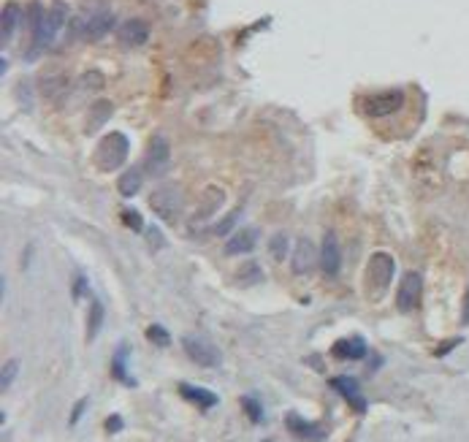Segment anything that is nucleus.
I'll list each match as a JSON object with an SVG mask.
<instances>
[{
	"mask_svg": "<svg viewBox=\"0 0 469 442\" xmlns=\"http://www.w3.org/2000/svg\"><path fill=\"white\" fill-rule=\"evenodd\" d=\"M268 247H271V255H274L277 261H282V258L288 255V236H285V233H274L271 241H268Z\"/></svg>",
	"mask_w": 469,
	"mask_h": 442,
	"instance_id": "27",
	"label": "nucleus"
},
{
	"mask_svg": "<svg viewBox=\"0 0 469 442\" xmlns=\"http://www.w3.org/2000/svg\"><path fill=\"white\" fill-rule=\"evenodd\" d=\"M182 348H185L190 361L198 363V366L215 369V366L223 363V353H220L209 339H203V336H196V334L185 336V339H182Z\"/></svg>",
	"mask_w": 469,
	"mask_h": 442,
	"instance_id": "3",
	"label": "nucleus"
},
{
	"mask_svg": "<svg viewBox=\"0 0 469 442\" xmlns=\"http://www.w3.org/2000/svg\"><path fill=\"white\" fill-rule=\"evenodd\" d=\"M236 220H239V209H233L228 217H223V220L217 223V226H215V236H228L231 228L236 226Z\"/></svg>",
	"mask_w": 469,
	"mask_h": 442,
	"instance_id": "28",
	"label": "nucleus"
},
{
	"mask_svg": "<svg viewBox=\"0 0 469 442\" xmlns=\"http://www.w3.org/2000/svg\"><path fill=\"white\" fill-rule=\"evenodd\" d=\"M366 339L363 336H345V339H339L334 342V348H331V356L339 358V361H361L366 358Z\"/></svg>",
	"mask_w": 469,
	"mask_h": 442,
	"instance_id": "12",
	"label": "nucleus"
},
{
	"mask_svg": "<svg viewBox=\"0 0 469 442\" xmlns=\"http://www.w3.org/2000/svg\"><path fill=\"white\" fill-rule=\"evenodd\" d=\"M393 274H396V261L388 253H375L366 266V293L372 298H380L390 288Z\"/></svg>",
	"mask_w": 469,
	"mask_h": 442,
	"instance_id": "1",
	"label": "nucleus"
},
{
	"mask_svg": "<svg viewBox=\"0 0 469 442\" xmlns=\"http://www.w3.org/2000/svg\"><path fill=\"white\" fill-rule=\"evenodd\" d=\"M109 117H111V104H109V101H98V104H93V109H90V122H87V131L95 134L104 122H109Z\"/></svg>",
	"mask_w": 469,
	"mask_h": 442,
	"instance_id": "19",
	"label": "nucleus"
},
{
	"mask_svg": "<svg viewBox=\"0 0 469 442\" xmlns=\"http://www.w3.org/2000/svg\"><path fill=\"white\" fill-rule=\"evenodd\" d=\"M255 241H258V231H255V228H241V231H236V233L226 241V255L253 253Z\"/></svg>",
	"mask_w": 469,
	"mask_h": 442,
	"instance_id": "14",
	"label": "nucleus"
},
{
	"mask_svg": "<svg viewBox=\"0 0 469 442\" xmlns=\"http://www.w3.org/2000/svg\"><path fill=\"white\" fill-rule=\"evenodd\" d=\"M149 209L161 217V220H174L176 212L182 209V193H179L174 185L158 188L149 196Z\"/></svg>",
	"mask_w": 469,
	"mask_h": 442,
	"instance_id": "5",
	"label": "nucleus"
},
{
	"mask_svg": "<svg viewBox=\"0 0 469 442\" xmlns=\"http://www.w3.org/2000/svg\"><path fill=\"white\" fill-rule=\"evenodd\" d=\"M147 339L152 345H158V348H168L171 345V334L166 331V326H158V323H152L147 328Z\"/></svg>",
	"mask_w": 469,
	"mask_h": 442,
	"instance_id": "23",
	"label": "nucleus"
},
{
	"mask_svg": "<svg viewBox=\"0 0 469 442\" xmlns=\"http://www.w3.org/2000/svg\"><path fill=\"white\" fill-rule=\"evenodd\" d=\"M128 356H131V348H128V345H120V348L114 350V358H111V375L117 377L122 386L133 388L136 380L128 375Z\"/></svg>",
	"mask_w": 469,
	"mask_h": 442,
	"instance_id": "17",
	"label": "nucleus"
},
{
	"mask_svg": "<svg viewBox=\"0 0 469 442\" xmlns=\"http://www.w3.org/2000/svg\"><path fill=\"white\" fill-rule=\"evenodd\" d=\"M285 426L291 434H296L298 440H309V442H323L326 440V426L321 423H309L298 413H288L285 416Z\"/></svg>",
	"mask_w": 469,
	"mask_h": 442,
	"instance_id": "10",
	"label": "nucleus"
},
{
	"mask_svg": "<svg viewBox=\"0 0 469 442\" xmlns=\"http://www.w3.org/2000/svg\"><path fill=\"white\" fill-rule=\"evenodd\" d=\"M321 268L326 277H336L339 268H342V253H339V239H336L334 231H328L323 236V247H321Z\"/></svg>",
	"mask_w": 469,
	"mask_h": 442,
	"instance_id": "9",
	"label": "nucleus"
},
{
	"mask_svg": "<svg viewBox=\"0 0 469 442\" xmlns=\"http://www.w3.org/2000/svg\"><path fill=\"white\" fill-rule=\"evenodd\" d=\"M104 426H106L109 434H117V431L125 429V421H122V416H109V418H106V423H104Z\"/></svg>",
	"mask_w": 469,
	"mask_h": 442,
	"instance_id": "30",
	"label": "nucleus"
},
{
	"mask_svg": "<svg viewBox=\"0 0 469 442\" xmlns=\"http://www.w3.org/2000/svg\"><path fill=\"white\" fill-rule=\"evenodd\" d=\"M63 22H66V9H63L60 3H57L54 9H49V11L36 14V16H33V33H36V44H39V46H46V44L57 36V30L63 27Z\"/></svg>",
	"mask_w": 469,
	"mask_h": 442,
	"instance_id": "4",
	"label": "nucleus"
},
{
	"mask_svg": "<svg viewBox=\"0 0 469 442\" xmlns=\"http://www.w3.org/2000/svg\"><path fill=\"white\" fill-rule=\"evenodd\" d=\"M149 36V27L147 22H141V19H131V22H125L120 27V41L125 46H141Z\"/></svg>",
	"mask_w": 469,
	"mask_h": 442,
	"instance_id": "16",
	"label": "nucleus"
},
{
	"mask_svg": "<svg viewBox=\"0 0 469 442\" xmlns=\"http://www.w3.org/2000/svg\"><path fill=\"white\" fill-rule=\"evenodd\" d=\"M16 375H19V361L16 358H11V361L3 363V372H0V388L9 391L14 386V380H16Z\"/></svg>",
	"mask_w": 469,
	"mask_h": 442,
	"instance_id": "24",
	"label": "nucleus"
},
{
	"mask_svg": "<svg viewBox=\"0 0 469 442\" xmlns=\"http://www.w3.org/2000/svg\"><path fill=\"white\" fill-rule=\"evenodd\" d=\"M464 323H469V293H467V312H464Z\"/></svg>",
	"mask_w": 469,
	"mask_h": 442,
	"instance_id": "36",
	"label": "nucleus"
},
{
	"mask_svg": "<svg viewBox=\"0 0 469 442\" xmlns=\"http://www.w3.org/2000/svg\"><path fill=\"white\" fill-rule=\"evenodd\" d=\"M261 280H263V274H261V266H258V263H247V266L239 268L241 285H258Z\"/></svg>",
	"mask_w": 469,
	"mask_h": 442,
	"instance_id": "26",
	"label": "nucleus"
},
{
	"mask_svg": "<svg viewBox=\"0 0 469 442\" xmlns=\"http://www.w3.org/2000/svg\"><path fill=\"white\" fill-rule=\"evenodd\" d=\"M41 90H44V93H46V95H52V98H54V95H60V93H63V81H60V79H54V76H52V81H49V76H46V81L41 84Z\"/></svg>",
	"mask_w": 469,
	"mask_h": 442,
	"instance_id": "29",
	"label": "nucleus"
},
{
	"mask_svg": "<svg viewBox=\"0 0 469 442\" xmlns=\"http://www.w3.org/2000/svg\"><path fill=\"white\" fill-rule=\"evenodd\" d=\"M147 169L149 171H158V169H166V163H168V144H166V139H152V144L147 149Z\"/></svg>",
	"mask_w": 469,
	"mask_h": 442,
	"instance_id": "18",
	"label": "nucleus"
},
{
	"mask_svg": "<svg viewBox=\"0 0 469 442\" xmlns=\"http://www.w3.org/2000/svg\"><path fill=\"white\" fill-rule=\"evenodd\" d=\"M226 201V193L220 188H206L203 190V201L198 204V212L193 215V223H198V220H206V217H212L223 206Z\"/></svg>",
	"mask_w": 469,
	"mask_h": 442,
	"instance_id": "15",
	"label": "nucleus"
},
{
	"mask_svg": "<svg viewBox=\"0 0 469 442\" xmlns=\"http://www.w3.org/2000/svg\"><path fill=\"white\" fill-rule=\"evenodd\" d=\"M16 16H19V9H16V6H6V9H3V41L11 39L14 27H16Z\"/></svg>",
	"mask_w": 469,
	"mask_h": 442,
	"instance_id": "25",
	"label": "nucleus"
},
{
	"mask_svg": "<svg viewBox=\"0 0 469 442\" xmlns=\"http://www.w3.org/2000/svg\"><path fill=\"white\" fill-rule=\"evenodd\" d=\"M147 239L152 247H163L166 239H163V233H158V228H147Z\"/></svg>",
	"mask_w": 469,
	"mask_h": 442,
	"instance_id": "35",
	"label": "nucleus"
},
{
	"mask_svg": "<svg viewBox=\"0 0 469 442\" xmlns=\"http://www.w3.org/2000/svg\"><path fill=\"white\" fill-rule=\"evenodd\" d=\"M456 345H461V336H453V339H445L443 345H440V348L434 350V356H448V353H450V350L456 348Z\"/></svg>",
	"mask_w": 469,
	"mask_h": 442,
	"instance_id": "33",
	"label": "nucleus"
},
{
	"mask_svg": "<svg viewBox=\"0 0 469 442\" xmlns=\"http://www.w3.org/2000/svg\"><path fill=\"white\" fill-rule=\"evenodd\" d=\"M318 261H321V253L315 250V244H312L307 236H301V239L296 241L293 255H291V268H293V274L304 277V274H309V271L315 268Z\"/></svg>",
	"mask_w": 469,
	"mask_h": 442,
	"instance_id": "7",
	"label": "nucleus"
},
{
	"mask_svg": "<svg viewBox=\"0 0 469 442\" xmlns=\"http://www.w3.org/2000/svg\"><path fill=\"white\" fill-rule=\"evenodd\" d=\"M87 399H79V402H76V407H74V413H71V421H68V423H71V426H76V423H79L81 421V416H84V410H87Z\"/></svg>",
	"mask_w": 469,
	"mask_h": 442,
	"instance_id": "32",
	"label": "nucleus"
},
{
	"mask_svg": "<svg viewBox=\"0 0 469 442\" xmlns=\"http://www.w3.org/2000/svg\"><path fill=\"white\" fill-rule=\"evenodd\" d=\"M101 326H104V304L93 298V304H90V318H87V339L93 342L98 331H101Z\"/></svg>",
	"mask_w": 469,
	"mask_h": 442,
	"instance_id": "21",
	"label": "nucleus"
},
{
	"mask_svg": "<svg viewBox=\"0 0 469 442\" xmlns=\"http://www.w3.org/2000/svg\"><path fill=\"white\" fill-rule=\"evenodd\" d=\"M179 396L188 399L190 404H196V407H201V410H212V407L220 404V396L215 391L203 388V386H193V383H179Z\"/></svg>",
	"mask_w": 469,
	"mask_h": 442,
	"instance_id": "13",
	"label": "nucleus"
},
{
	"mask_svg": "<svg viewBox=\"0 0 469 442\" xmlns=\"http://www.w3.org/2000/svg\"><path fill=\"white\" fill-rule=\"evenodd\" d=\"M84 293H87V277H84V274H79V277H76V282H74V298L79 301Z\"/></svg>",
	"mask_w": 469,
	"mask_h": 442,
	"instance_id": "34",
	"label": "nucleus"
},
{
	"mask_svg": "<svg viewBox=\"0 0 469 442\" xmlns=\"http://www.w3.org/2000/svg\"><path fill=\"white\" fill-rule=\"evenodd\" d=\"M241 410L247 413V418H250L253 423H263V421H266V410H263V404L258 402L255 396H244V399H241Z\"/></svg>",
	"mask_w": 469,
	"mask_h": 442,
	"instance_id": "22",
	"label": "nucleus"
},
{
	"mask_svg": "<svg viewBox=\"0 0 469 442\" xmlns=\"http://www.w3.org/2000/svg\"><path fill=\"white\" fill-rule=\"evenodd\" d=\"M122 220H125L128 226L133 228V231H138V228H144V220H141V215H138V212H133V209H128V212L122 215Z\"/></svg>",
	"mask_w": 469,
	"mask_h": 442,
	"instance_id": "31",
	"label": "nucleus"
},
{
	"mask_svg": "<svg viewBox=\"0 0 469 442\" xmlns=\"http://www.w3.org/2000/svg\"><path fill=\"white\" fill-rule=\"evenodd\" d=\"M117 188H120V193L125 196V199L136 196V193H138V188H141V171H136V169H128V171L120 176Z\"/></svg>",
	"mask_w": 469,
	"mask_h": 442,
	"instance_id": "20",
	"label": "nucleus"
},
{
	"mask_svg": "<svg viewBox=\"0 0 469 442\" xmlns=\"http://www.w3.org/2000/svg\"><path fill=\"white\" fill-rule=\"evenodd\" d=\"M402 101H404L402 90H388V93H380L375 98H369L363 109H366L369 117H388V114H393L396 109L402 106Z\"/></svg>",
	"mask_w": 469,
	"mask_h": 442,
	"instance_id": "11",
	"label": "nucleus"
},
{
	"mask_svg": "<svg viewBox=\"0 0 469 442\" xmlns=\"http://www.w3.org/2000/svg\"><path fill=\"white\" fill-rule=\"evenodd\" d=\"M420 293H423V277L418 271H407L399 282V291H396V307L399 312H413L420 301Z\"/></svg>",
	"mask_w": 469,
	"mask_h": 442,
	"instance_id": "6",
	"label": "nucleus"
},
{
	"mask_svg": "<svg viewBox=\"0 0 469 442\" xmlns=\"http://www.w3.org/2000/svg\"><path fill=\"white\" fill-rule=\"evenodd\" d=\"M331 388H334L355 413H361V416L366 413V407H369V404H366V396L361 393V386H358L353 377H345V375L331 377Z\"/></svg>",
	"mask_w": 469,
	"mask_h": 442,
	"instance_id": "8",
	"label": "nucleus"
},
{
	"mask_svg": "<svg viewBox=\"0 0 469 442\" xmlns=\"http://www.w3.org/2000/svg\"><path fill=\"white\" fill-rule=\"evenodd\" d=\"M128 152H131V144H128V136L122 134H109L101 144H98V152H95V161L104 171H114L120 169L122 163L128 161Z\"/></svg>",
	"mask_w": 469,
	"mask_h": 442,
	"instance_id": "2",
	"label": "nucleus"
}]
</instances>
